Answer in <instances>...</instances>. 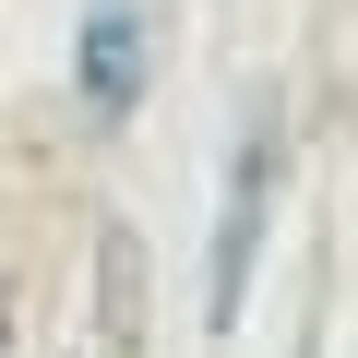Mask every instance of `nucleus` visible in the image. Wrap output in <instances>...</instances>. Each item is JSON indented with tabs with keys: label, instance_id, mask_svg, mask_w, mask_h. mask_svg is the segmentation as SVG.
Masks as SVG:
<instances>
[{
	"label": "nucleus",
	"instance_id": "f257e3e1",
	"mask_svg": "<svg viewBox=\"0 0 358 358\" xmlns=\"http://www.w3.org/2000/svg\"><path fill=\"white\" fill-rule=\"evenodd\" d=\"M275 215H287V96H251L227 179H215V227H203V334H239L251 275L275 251Z\"/></svg>",
	"mask_w": 358,
	"mask_h": 358
},
{
	"label": "nucleus",
	"instance_id": "f03ea898",
	"mask_svg": "<svg viewBox=\"0 0 358 358\" xmlns=\"http://www.w3.org/2000/svg\"><path fill=\"white\" fill-rule=\"evenodd\" d=\"M155 96V0H72V108L84 131H131Z\"/></svg>",
	"mask_w": 358,
	"mask_h": 358
},
{
	"label": "nucleus",
	"instance_id": "7ed1b4c3",
	"mask_svg": "<svg viewBox=\"0 0 358 358\" xmlns=\"http://www.w3.org/2000/svg\"><path fill=\"white\" fill-rule=\"evenodd\" d=\"M24 346V299H13V275H0V358Z\"/></svg>",
	"mask_w": 358,
	"mask_h": 358
}]
</instances>
